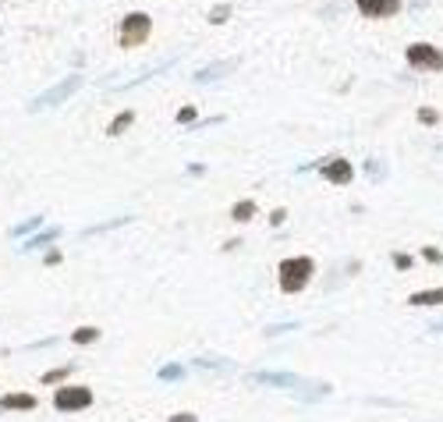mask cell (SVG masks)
<instances>
[{
    "instance_id": "cell-6",
    "label": "cell",
    "mask_w": 443,
    "mask_h": 422,
    "mask_svg": "<svg viewBox=\"0 0 443 422\" xmlns=\"http://www.w3.org/2000/svg\"><path fill=\"white\" fill-rule=\"evenodd\" d=\"M320 171H323V178L333 181V185H351V178H355V167H351L348 160H341V156L320 163Z\"/></svg>"
},
{
    "instance_id": "cell-16",
    "label": "cell",
    "mask_w": 443,
    "mask_h": 422,
    "mask_svg": "<svg viewBox=\"0 0 443 422\" xmlns=\"http://www.w3.org/2000/svg\"><path fill=\"white\" fill-rule=\"evenodd\" d=\"M71 341H75V344H93V341H99V330H96V327H78V330L71 333Z\"/></svg>"
},
{
    "instance_id": "cell-4",
    "label": "cell",
    "mask_w": 443,
    "mask_h": 422,
    "mask_svg": "<svg viewBox=\"0 0 443 422\" xmlns=\"http://www.w3.org/2000/svg\"><path fill=\"white\" fill-rule=\"evenodd\" d=\"M408 65L415 71H443V50L433 43H411L408 47Z\"/></svg>"
},
{
    "instance_id": "cell-18",
    "label": "cell",
    "mask_w": 443,
    "mask_h": 422,
    "mask_svg": "<svg viewBox=\"0 0 443 422\" xmlns=\"http://www.w3.org/2000/svg\"><path fill=\"white\" fill-rule=\"evenodd\" d=\"M230 18V4H217L213 11H209V25H224Z\"/></svg>"
},
{
    "instance_id": "cell-25",
    "label": "cell",
    "mask_w": 443,
    "mask_h": 422,
    "mask_svg": "<svg viewBox=\"0 0 443 422\" xmlns=\"http://www.w3.org/2000/svg\"><path fill=\"white\" fill-rule=\"evenodd\" d=\"M284 217H287V209H273V213H270V224H273V227H280V224H284Z\"/></svg>"
},
{
    "instance_id": "cell-9",
    "label": "cell",
    "mask_w": 443,
    "mask_h": 422,
    "mask_svg": "<svg viewBox=\"0 0 443 422\" xmlns=\"http://www.w3.org/2000/svg\"><path fill=\"white\" fill-rule=\"evenodd\" d=\"M252 384H263V387H302V379L294 376V373H252L248 376Z\"/></svg>"
},
{
    "instance_id": "cell-26",
    "label": "cell",
    "mask_w": 443,
    "mask_h": 422,
    "mask_svg": "<svg viewBox=\"0 0 443 422\" xmlns=\"http://www.w3.org/2000/svg\"><path fill=\"white\" fill-rule=\"evenodd\" d=\"M171 422H195V415L192 412H178V415H171Z\"/></svg>"
},
{
    "instance_id": "cell-21",
    "label": "cell",
    "mask_w": 443,
    "mask_h": 422,
    "mask_svg": "<svg viewBox=\"0 0 443 422\" xmlns=\"http://www.w3.org/2000/svg\"><path fill=\"white\" fill-rule=\"evenodd\" d=\"M156 376H160V379H181V376H184V369H181V366H163Z\"/></svg>"
},
{
    "instance_id": "cell-22",
    "label": "cell",
    "mask_w": 443,
    "mask_h": 422,
    "mask_svg": "<svg viewBox=\"0 0 443 422\" xmlns=\"http://www.w3.org/2000/svg\"><path fill=\"white\" fill-rule=\"evenodd\" d=\"M394 266L397 270H411V256L408 252H394Z\"/></svg>"
},
{
    "instance_id": "cell-20",
    "label": "cell",
    "mask_w": 443,
    "mask_h": 422,
    "mask_svg": "<svg viewBox=\"0 0 443 422\" xmlns=\"http://www.w3.org/2000/svg\"><path fill=\"white\" fill-rule=\"evenodd\" d=\"M422 259L433 263V266H440V263H443V252H440L436 245H426V248H422Z\"/></svg>"
},
{
    "instance_id": "cell-5",
    "label": "cell",
    "mask_w": 443,
    "mask_h": 422,
    "mask_svg": "<svg viewBox=\"0 0 443 422\" xmlns=\"http://www.w3.org/2000/svg\"><path fill=\"white\" fill-rule=\"evenodd\" d=\"M93 405V390L89 387H57L53 390V408L57 412H82Z\"/></svg>"
},
{
    "instance_id": "cell-15",
    "label": "cell",
    "mask_w": 443,
    "mask_h": 422,
    "mask_svg": "<svg viewBox=\"0 0 443 422\" xmlns=\"http://www.w3.org/2000/svg\"><path fill=\"white\" fill-rule=\"evenodd\" d=\"M43 220H47V217H29L25 224L11 227V238H25V235H32V231H43Z\"/></svg>"
},
{
    "instance_id": "cell-11",
    "label": "cell",
    "mask_w": 443,
    "mask_h": 422,
    "mask_svg": "<svg viewBox=\"0 0 443 422\" xmlns=\"http://www.w3.org/2000/svg\"><path fill=\"white\" fill-rule=\"evenodd\" d=\"M57 238H60V227H43L36 238H29V242L22 245V252H36V248H43V245H53Z\"/></svg>"
},
{
    "instance_id": "cell-14",
    "label": "cell",
    "mask_w": 443,
    "mask_h": 422,
    "mask_svg": "<svg viewBox=\"0 0 443 422\" xmlns=\"http://www.w3.org/2000/svg\"><path fill=\"white\" fill-rule=\"evenodd\" d=\"M132 124H135V110H121V114L110 121V132H107V135H124Z\"/></svg>"
},
{
    "instance_id": "cell-12",
    "label": "cell",
    "mask_w": 443,
    "mask_h": 422,
    "mask_svg": "<svg viewBox=\"0 0 443 422\" xmlns=\"http://www.w3.org/2000/svg\"><path fill=\"white\" fill-rule=\"evenodd\" d=\"M408 305H443V288H426V291H415Z\"/></svg>"
},
{
    "instance_id": "cell-19",
    "label": "cell",
    "mask_w": 443,
    "mask_h": 422,
    "mask_svg": "<svg viewBox=\"0 0 443 422\" xmlns=\"http://www.w3.org/2000/svg\"><path fill=\"white\" fill-rule=\"evenodd\" d=\"M132 217H117V220H110V224H99V227H89L86 231V238H93V235H103V231H110V227H121V224H128Z\"/></svg>"
},
{
    "instance_id": "cell-27",
    "label": "cell",
    "mask_w": 443,
    "mask_h": 422,
    "mask_svg": "<svg viewBox=\"0 0 443 422\" xmlns=\"http://www.w3.org/2000/svg\"><path fill=\"white\" fill-rule=\"evenodd\" d=\"M433 330H440V333H443V323H433Z\"/></svg>"
},
{
    "instance_id": "cell-13",
    "label": "cell",
    "mask_w": 443,
    "mask_h": 422,
    "mask_svg": "<svg viewBox=\"0 0 443 422\" xmlns=\"http://www.w3.org/2000/svg\"><path fill=\"white\" fill-rule=\"evenodd\" d=\"M252 217H256V202H252V199H241V202H235V206H230V220L248 224Z\"/></svg>"
},
{
    "instance_id": "cell-7",
    "label": "cell",
    "mask_w": 443,
    "mask_h": 422,
    "mask_svg": "<svg viewBox=\"0 0 443 422\" xmlns=\"http://www.w3.org/2000/svg\"><path fill=\"white\" fill-rule=\"evenodd\" d=\"M355 8L366 18H390L394 11H400V0H355Z\"/></svg>"
},
{
    "instance_id": "cell-2",
    "label": "cell",
    "mask_w": 443,
    "mask_h": 422,
    "mask_svg": "<svg viewBox=\"0 0 443 422\" xmlns=\"http://www.w3.org/2000/svg\"><path fill=\"white\" fill-rule=\"evenodd\" d=\"M153 32V22H149V14H142V11H132V14H124V22H121V32H117V43L124 50H132V47H142L145 39H149Z\"/></svg>"
},
{
    "instance_id": "cell-23",
    "label": "cell",
    "mask_w": 443,
    "mask_h": 422,
    "mask_svg": "<svg viewBox=\"0 0 443 422\" xmlns=\"http://www.w3.org/2000/svg\"><path fill=\"white\" fill-rule=\"evenodd\" d=\"M418 121H422V124H436V121H440V114H436V110H429V107H422V110H418Z\"/></svg>"
},
{
    "instance_id": "cell-24",
    "label": "cell",
    "mask_w": 443,
    "mask_h": 422,
    "mask_svg": "<svg viewBox=\"0 0 443 422\" xmlns=\"http://www.w3.org/2000/svg\"><path fill=\"white\" fill-rule=\"evenodd\" d=\"M178 121H181V124H192V121H195V107H184V110L178 114Z\"/></svg>"
},
{
    "instance_id": "cell-3",
    "label": "cell",
    "mask_w": 443,
    "mask_h": 422,
    "mask_svg": "<svg viewBox=\"0 0 443 422\" xmlns=\"http://www.w3.org/2000/svg\"><path fill=\"white\" fill-rule=\"evenodd\" d=\"M78 89H82V75H68V78H60L57 86H50L47 93H39V96L29 103V110H32V114H39V110H47V107H57V103L71 99Z\"/></svg>"
},
{
    "instance_id": "cell-10",
    "label": "cell",
    "mask_w": 443,
    "mask_h": 422,
    "mask_svg": "<svg viewBox=\"0 0 443 422\" xmlns=\"http://www.w3.org/2000/svg\"><path fill=\"white\" fill-rule=\"evenodd\" d=\"M32 408H36V397L25 394V390H14V394L0 397V412H32Z\"/></svg>"
},
{
    "instance_id": "cell-8",
    "label": "cell",
    "mask_w": 443,
    "mask_h": 422,
    "mask_svg": "<svg viewBox=\"0 0 443 422\" xmlns=\"http://www.w3.org/2000/svg\"><path fill=\"white\" fill-rule=\"evenodd\" d=\"M235 68H238V57L217 60V65H209V68H199V71H195V82H199V86H209V82H217V78H227Z\"/></svg>"
},
{
    "instance_id": "cell-17",
    "label": "cell",
    "mask_w": 443,
    "mask_h": 422,
    "mask_svg": "<svg viewBox=\"0 0 443 422\" xmlns=\"http://www.w3.org/2000/svg\"><path fill=\"white\" fill-rule=\"evenodd\" d=\"M71 369H75V366H57V369H47V373L39 376V379H43L47 387H53V384H60V379H64V376H68Z\"/></svg>"
},
{
    "instance_id": "cell-1",
    "label": "cell",
    "mask_w": 443,
    "mask_h": 422,
    "mask_svg": "<svg viewBox=\"0 0 443 422\" xmlns=\"http://www.w3.org/2000/svg\"><path fill=\"white\" fill-rule=\"evenodd\" d=\"M312 273H315V263H312L309 256H287V259H280V270H277L280 291H284V294L305 291L309 281H312Z\"/></svg>"
}]
</instances>
